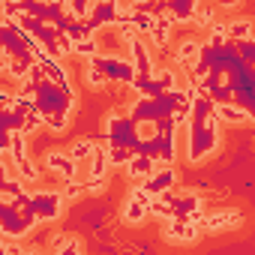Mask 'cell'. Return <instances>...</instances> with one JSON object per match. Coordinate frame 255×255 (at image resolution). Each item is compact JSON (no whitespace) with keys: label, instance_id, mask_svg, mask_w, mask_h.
Segmentation results:
<instances>
[{"label":"cell","instance_id":"9c48e42d","mask_svg":"<svg viewBox=\"0 0 255 255\" xmlns=\"http://www.w3.org/2000/svg\"><path fill=\"white\" fill-rule=\"evenodd\" d=\"M213 111H216V120H222V123H249L252 120V114L246 108H240L237 102H222Z\"/></svg>","mask_w":255,"mask_h":255},{"label":"cell","instance_id":"5b68a950","mask_svg":"<svg viewBox=\"0 0 255 255\" xmlns=\"http://www.w3.org/2000/svg\"><path fill=\"white\" fill-rule=\"evenodd\" d=\"M138 186H141L147 195L168 192V189H174V168H171V165H162V168L156 165V168H153V171H150L141 183H138Z\"/></svg>","mask_w":255,"mask_h":255},{"label":"cell","instance_id":"ba28073f","mask_svg":"<svg viewBox=\"0 0 255 255\" xmlns=\"http://www.w3.org/2000/svg\"><path fill=\"white\" fill-rule=\"evenodd\" d=\"M147 201H150V195L138 186V189L129 195V201H126V210H123L126 222H141V219L147 216Z\"/></svg>","mask_w":255,"mask_h":255},{"label":"cell","instance_id":"5bb4252c","mask_svg":"<svg viewBox=\"0 0 255 255\" xmlns=\"http://www.w3.org/2000/svg\"><path fill=\"white\" fill-rule=\"evenodd\" d=\"M51 246H54V249H69V252H78V249H81L78 240H69V237H54Z\"/></svg>","mask_w":255,"mask_h":255},{"label":"cell","instance_id":"7a4b0ae2","mask_svg":"<svg viewBox=\"0 0 255 255\" xmlns=\"http://www.w3.org/2000/svg\"><path fill=\"white\" fill-rule=\"evenodd\" d=\"M195 87V84H192ZM216 102L210 96H204L201 90H192V102H189V117H186V141H189V150L186 156L192 162L204 159L207 153L216 150V141H219V120H216Z\"/></svg>","mask_w":255,"mask_h":255},{"label":"cell","instance_id":"6da1fadb","mask_svg":"<svg viewBox=\"0 0 255 255\" xmlns=\"http://www.w3.org/2000/svg\"><path fill=\"white\" fill-rule=\"evenodd\" d=\"M24 81V90L33 102V111L42 117L45 126L51 129H63L66 120H69V111H72V90H69V81H54L48 78L36 63L30 66V72L21 78Z\"/></svg>","mask_w":255,"mask_h":255},{"label":"cell","instance_id":"52a82bcc","mask_svg":"<svg viewBox=\"0 0 255 255\" xmlns=\"http://www.w3.org/2000/svg\"><path fill=\"white\" fill-rule=\"evenodd\" d=\"M198 237V225H195V219H180V216H174V219H168V240H174V243H189V240H195Z\"/></svg>","mask_w":255,"mask_h":255},{"label":"cell","instance_id":"8992f818","mask_svg":"<svg viewBox=\"0 0 255 255\" xmlns=\"http://www.w3.org/2000/svg\"><path fill=\"white\" fill-rule=\"evenodd\" d=\"M9 150H12V159H15V174H18L21 180H33L36 171H33V165L27 162V153H24V132H15V135H12Z\"/></svg>","mask_w":255,"mask_h":255},{"label":"cell","instance_id":"7c38bea8","mask_svg":"<svg viewBox=\"0 0 255 255\" xmlns=\"http://www.w3.org/2000/svg\"><path fill=\"white\" fill-rule=\"evenodd\" d=\"M198 45H201V42H192V39H186V42L180 45L177 57H180L183 63H189V66H192V60H195V54H198Z\"/></svg>","mask_w":255,"mask_h":255},{"label":"cell","instance_id":"4fadbf2b","mask_svg":"<svg viewBox=\"0 0 255 255\" xmlns=\"http://www.w3.org/2000/svg\"><path fill=\"white\" fill-rule=\"evenodd\" d=\"M90 153H93V144H90V141H78V144L72 147V153H69V156H72L75 162H87V159H90Z\"/></svg>","mask_w":255,"mask_h":255},{"label":"cell","instance_id":"30bf717a","mask_svg":"<svg viewBox=\"0 0 255 255\" xmlns=\"http://www.w3.org/2000/svg\"><path fill=\"white\" fill-rule=\"evenodd\" d=\"M45 162H48V168H54V171H57V174H63L66 180H72V177H75V168H78V162H75L69 153H51Z\"/></svg>","mask_w":255,"mask_h":255},{"label":"cell","instance_id":"3957f363","mask_svg":"<svg viewBox=\"0 0 255 255\" xmlns=\"http://www.w3.org/2000/svg\"><path fill=\"white\" fill-rule=\"evenodd\" d=\"M66 198L63 192H51V189H39V192H30L27 195V210L36 216V222H51L60 216Z\"/></svg>","mask_w":255,"mask_h":255},{"label":"cell","instance_id":"8fae6325","mask_svg":"<svg viewBox=\"0 0 255 255\" xmlns=\"http://www.w3.org/2000/svg\"><path fill=\"white\" fill-rule=\"evenodd\" d=\"M225 33L231 42H240V39H252V21H234V24H225Z\"/></svg>","mask_w":255,"mask_h":255},{"label":"cell","instance_id":"277c9868","mask_svg":"<svg viewBox=\"0 0 255 255\" xmlns=\"http://www.w3.org/2000/svg\"><path fill=\"white\" fill-rule=\"evenodd\" d=\"M165 204H168V213L171 219L180 216V219H198L201 216V198L195 192H183V195H174L171 189L165 192Z\"/></svg>","mask_w":255,"mask_h":255}]
</instances>
